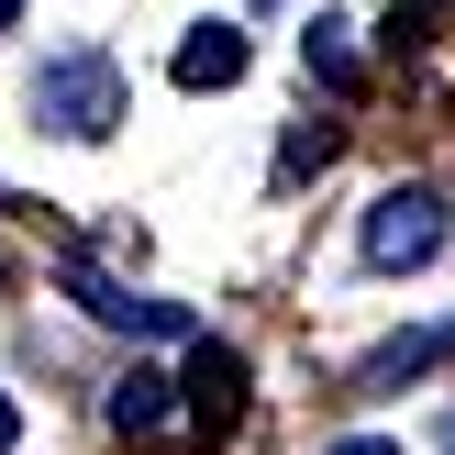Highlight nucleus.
<instances>
[{"instance_id": "obj_3", "label": "nucleus", "mask_w": 455, "mask_h": 455, "mask_svg": "<svg viewBox=\"0 0 455 455\" xmlns=\"http://www.w3.org/2000/svg\"><path fill=\"white\" fill-rule=\"evenodd\" d=\"M67 289H78V300L100 311L111 333H189V311H178V300H133V289H111L89 256H67Z\"/></svg>"}, {"instance_id": "obj_1", "label": "nucleus", "mask_w": 455, "mask_h": 455, "mask_svg": "<svg viewBox=\"0 0 455 455\" xmlns=\"http://www.w3.org/2000/svg\"><path fill=\"white\" fill-rule=\"evenodd\" d=\"M34 111H44V123L67 133V145H100V133L123 123V67L78 44V56H56V67L34 78Z\"/></svg>"}, {"instance_id": "obj_10", "label": "nucleus", "mask_w": 455, "mask_h": 455, "mask_svg": "<svg viewBox=\"0 0 455 455\" xmlns=\"http://www.w3.org/2000/svg\"><path fill=\"white\" fill-rule=\"evenodd\" d=\"M12 22H22V0H0V34H12Z\"/></svg>"}, {"instance_id": "obj_2", "label": "nucleus", "mask_w": 455, "mask_h": 455, "mask_svg": "<svg viewBox=\"0 0 455 455\" xmlns=\"http://www.w3.org/2000/svg\"><path fill=\"white\" fill-rule=\"evenodd\" d=\"M355 244H367V267H434V244H444V200H434V189H378Z\"/></svg>"}, {"instance_id": "obj_9", "label": "nucleus", "mask_w": 455, "mask_h": 455, "mask_svg": "<svg viewBox=\"0 0 455 455\" xmlns=\"http://www.w3.org/2000/svg\"><path fill=\"white\" fill-rule=\"evenodd\" d=\"M12 444H22V422H12V400H0V455H12Z\"/></svg>"}, {"instance_id": "obj_7", "label": "nucleus", "mask_w": 455, "mask_h": 455, "mask_svg": "<svg viewBox=\"0 0 455 455\" xmlns=\"http://www.w3.org/2000/svg\"><path fill=\"white\" fill-rule=\"evenodd\" d=\"M345 34H355V22H311V67H323L333 89H355V44Z\"/></svg>"}, {"instance_id": "obj_5", "label": "nucleus", "mask_w": 455, "mask_h": 455, "mask_svg": "<svg viewBox=\"0 0 455 455\" xmlns=\"http://www.w3.org/2000/svg\"><path fill=\"white\" fill-rule=\"evenodd\" d=\"M189 411H200V422H234V411H244V355H234V345H200V355H189Z\"/></svg>"}, {"instance_id": "obj_6", "label": "nucleus", "mask_w": 455, "mask_h": 455, "mask_svg": "<svg viewBox=\"0 0 455 455\" xmlns=\"http://www.w3.org/2000/svg\"><path fill=\"white\" fill-rule=\"evenodd\" d=\"M167 389H178V378H156V367H133L123 389H111V422H123V434H156V422H167Z\"/></svg>"}, {"instance_id": "obj_8", "label": "nucleus", "mask_w": 455, "mask_h": 455, "mask_svg": "<svg viewBox=\"0 0 455 455\" xmlns=\"http://www.w3.org/2000/svg\"><path fill=\"white\" fill-rule=\"evenodd\" d=\"M333 455H400V444H378V434H345V444H333Z\"/></svg>"}, {"instance_id": "obj_4", "label": "nucleus", "mask_w": 455, "mask_h": 455, "mask_svg": "<svg viewBox=\"0 0 455 455\" xmlns=\"http://www.w3.org/2000/svg\"><path fill=\"white\" fill-rule=\"evenodd\" d=\"M244 78V34L234 22H189V44H178V89H234Z\"/></svg>"}]
</instances>
